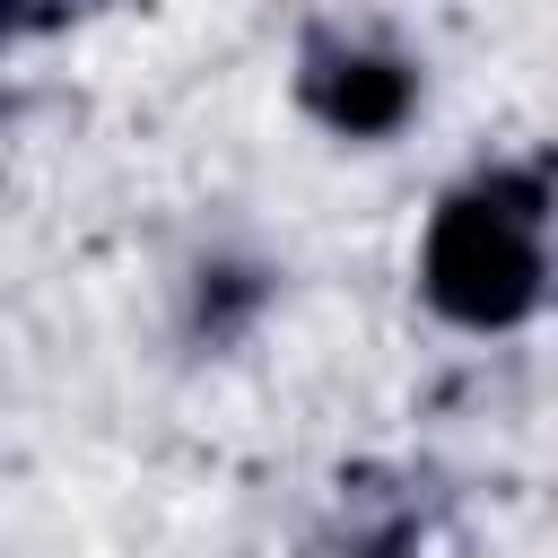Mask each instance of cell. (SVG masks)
Wrapping results in <instances>:
<instances>
[{
	"label": "cell",
	"mask_w": 558,
	"mask_h": 558,
	"mask_svg": "<svg viewBox=\"0 0 558 558\" xmlns=\"http://www.w3.org/2000/svg\"><path fill=\"white\" fill-rule=\"evenodd\" d=\"M549 288V166H488L436 201L418 296L462 331H514Z\"/></svg>",
	"instance_id": "cell-1"
},
{
	"label": "cell",
	"mask_w": 558,
	"mask_h": 558,
	"mask_svg": "<svg viewBox=\"0 0 558 558\" xmlns=\"http://www.w3.org/2000/svg\"><path fill=\"white\" fill-rule=\"evenodd\" d=\"M296 96H305V113H314L323 131H340V140H384V131L410 122L418 78H410V61L384 52V44L314 35V44L296 52Z\"/></svg>",
	"instance_id": "cell-2"
},
{
	"label": "cell",
	"mask_w": 558,
	"mask_h": 558,
	"mask_svg": "<svg viewBox=\"0 0 558 558\" xmlns=\"http://www.w3.org/2000/svg\"><path fill=\"white\" fill-rule=\"evenodd\" d=\"M418 532H427V506L410 488H384L375 471H357V480H340V514L314 541V558H418Z\"/></svg>",
	"instance_id": "cell-3"
},
{
	"label": "cell",
	"mask_w": 558,
	"mask_h": 558,
	"mask_svg": "<svg viewBox=\"0 0 558 558\" xmlns=\"http://www.w3.org/2000/svg\"><path fill=\"white\" fill-rule=\"evenodd\" d=\"M201 279H209V288H201V323H209V331H227V323L262 296V279H253V270H201Z\"/></svg>",
	"instance_id": "cell-4"
},
{
	"label": "cell",
	"mask_w": 558,
	"mask_h": 558,
	"mask_svg": "<svg viewBox=\"0 0 558 558\" xmlns=\"http://www.w3.org/2000/svg\"><path fill=\"white\" fill-rule=\"evenodd\" d=\"M17 26H44V9H35V0H17Z\"/></svg>",
	"instance_id": "cell-5"
}]
</instances>
